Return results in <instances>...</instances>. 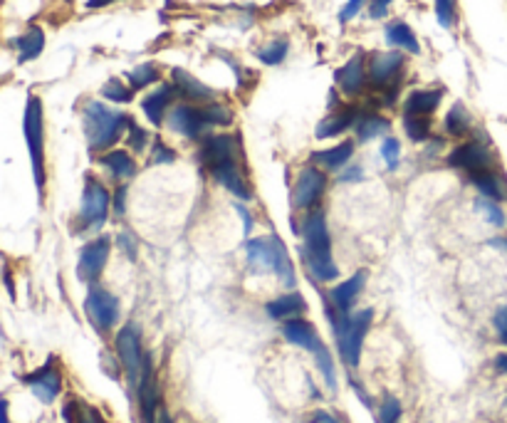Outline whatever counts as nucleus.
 <instances>
[{
  "label": "nucleus",
  "mask_w": 507,
  "mask_h": 423,
  "mask_svg": "<svg viewBox=\"0 0 507 423\" xmlns=\"http://www.w3.org/2000/svg\"><path fill=\"white\" fill-rule=\"evenodd\" d=\"M302 238H305V246H302V260L307 273L319 283H332L337 280L339 267L332 260V240H329L327 223L322 213H315L305 220L302 226Z\"/></svg>",
  "instance_id": "nucleus-1"
},
{
  "label": "nucleus",
  "mask_w": 507,
  "mask_h": 423,
  "mask_svg": "<svg viewBox=\"0 0 507 423\" xmlns=\"http://www.w3.org/2000/svg\"><path fill=\"white\" fill-rule=\"evenodd\" d=\"M245 256H248V267L258 275L272 273L280 277V283L285 287L298 285L295 267L288 256V248L278 236L253 238L245 243Z\"/></svg>",
  "instance_id": "nucleus-2"
},
{
  "label": "nucleus",
  "mask_w": 507,
  "mask_h": 423,
  "mask_svg": "<svg viewBox=\"0 0 507 423\" xmlns=\"http://www.w3.org/2000/svg\"><path fill=\"white\" fill-rule=\"evenodd\" d=\"M329 320H332L334 335H337L342 359H344L349 366H359L361 346H364V339H367L374 312H371V310H359L357 315H347V312H339V310L337 312L329 310Z\"/></svg>",
  "instance_id": "nucleus-3"
},
{
  "label": "nucleus",
  "mask_w": 507,
  "mask_h": 423,
  "mask_svg": "<svg viewBox=\"0 0 507 423\" xmlns=\"http://www.w3.org/2000/svg\"><path fill=\"white\" fill-rule=\"evenodd\" d=\"M124 127H129V117L111 112L100 102H90L84 107V134H87L92 151L110 148L121 137Z\"/></svg>",
  "instance_id": "nucleus-4"
},
{
  "label": "nucleus",
  "mask_w": 507,
  "mask_h": 423,
  "mask_svg": "<svg viewBox=\"0 0 507 423\" xmlns=\"http://www.w3.org/2000/svg\"><path fill=\"white\" fill-rule=\"evenodd\" d=\"M25 141H28V151H31L32 176H35V188H38V198L45 201V124H42V102L35 94L28 97V107H25Z\"/></svg>",
  "instance_id": "nucleus-5"
},
{
  "label": "nucleus",
  "mask_w": 507,
  "mask_h": 423,
  "mask_svg": "<svg viewBox=\"0 0 507 423\" xmlns=\"http://www.w3.org/2000/svg\"><path fill=\"white\" fill-rule=\"evenodd\" d=\"M117 352H120L121 364L127 369L131 386H139L141 369H144V359H147V355L141 352L139 327L131 325V322L121 327L120 335H117Z\"/></svg>",
  "instance_id": "nucleus-6"
},
{
  "label": "nucleus",
  "mask_w": 507,
  "mask_h": 423,
  "mask_svg": "<svg viewBox=\"0 0 507 423\" xmlns=\"http://www.w3.org/2000/svg\"><path fill=\"white\" fill-rule=\"evenodd\" d=\"M84 310H87V317H90V322L100 332H107L111 327L117 325V320H120V300L107 292L104 287H90V292H87V300H84Z\"/></svg>",
  "instance_id": "nucleus-7"
},
{
  "label": "nucleus",
  "mask_w": 507,
  "mask_h": 423,
  "mask_svg": "<svg viewBox=\"0 0 507 423\" xmlns=\"http://www.w3.org/2000/svg\"><path fill=\"white\" fill-rule=\"evenodd\" d=\"M110 213V194L100 181L87 178L84 191H82V211L80 220L84 228H100Z\"/></svg>",
  "instance_id": "nucleus-8"
},
{
  "label": "nucleus",
  "mask_w": 507,
  "mask_h": 423,
  "mask_svg": "<svg viewBox=\"0 0 507 423\" xmlns=\"http://www.w3.org/2000/svg\"><path fill=\"white\" fill-rule=\"evenodd\" d=\"M111 240L107 236H100L90 240L87 246L80 250V263H77V275L82 283H94L102 275V270L110 260Z\"/></svg>",
  "instance_id": "nucleus-9"
},
{
  "label": "nucleus",
  "mask_w": 507,
  "mask_h": 423,
  "mask_svg": "<svg viewBox=\"0 0 507 423\" xmlns=\"http://www.w3.org/2000/svg\"><path fill=\"white\" fill-rule=\"evenodd\" d=\"M327 188V176L325 171H319L317 166H307L299 171L298 184L292 188V203L295 208H312L317 206V201Z\"/></svg>",
  "instance_id": "nucleus-10"
},
{
  "label": "nucleus",
  "mask_w": 507,
  "mask_h": 423,
  "mask_svg": "<svg viewBox=\"0 0 507 423\" xmlns=\"http://www.w3.org/2000/svg\"><path fill=\"white\" fill-rule=\"evenodd\" d=\"M450 164L467 171L470 176L483 174V171H493V157H490V151H487L483 144H477V141H470V144L458 147L456 151L450 154Z\"/></svg>",
  "instance_id": "nucleus-11"
},
{
  "label": "nucleus",
  "mask_w": 507,
  "mask_h": 423,
  "mask_svg": "<svg viewBox=\"0 0 507 423\" xmlns=\"http://www.w3.org/2000/svg\"><path fill=\"white\" fill-rule=\"evenodd\" d=\"M236 161V137H228V134H218V137H209L200 147V164L213 168L223 166V164H230Z\"/></svg>",
  "instance_id": "nucleus-12"
},
{
  "label": "nucleus",
  "mask_w": 507,
  "mask_h": 423,
  "mask_svg": "<svg viewBox=\"0 0 507 423\" xmlns=\"http://www.w3.org/2000/svg\"><path fill=\"white\" fill-rule=\"evenodd\" d=\"M139 406H141V418H144V423H156V409H159V386H156V376H154V366H151L149 356L144 359V369H141Z\"/></svg>",
  "instance_id": "nucleus-13"
},
{
  "label": "nucleus",
  "mask_w": 507,
  "mask_h": 423,
  "mask_svg": "<svg viewBox=\"0 0 507 423\" xmlns=\"http://www.w3.org/2000/svg\"><path fill=\"white\" fill-rule=\"evenodd\" d=\"M169 127L186 139H199L203 134V129L209 127L206 119H203V112L196 107H189V104H181V107H173V112L169 114Z\"/></svg>",
  "instance_id": "nucleus-14"
},
{
  "label": "nucleus",
  "mask_w": 507,
  "mask_h": 423,
  "mask_svg": "<svg viewBox=\"0 0 507 423\" xmlns=\"http://www.w3.org/2000/svg\"><path fill=\"white\" fill-rule=\"evenodd\" d=\"M25 382L31 384L32 394L38 396L42 404H52V401L58 399V394H60L62 376H60V372L55 369L52 362H48V364L42 366V369H38L35 374L28 376Z\"/></svg>",
  "instance_id": "nucleus-15"
},
{
  "label": "nucleus",
  "mask_w": 507,
  "mask_h": 423,
  "mask_svg": "<svg viewBox=\"0 0 507 423\" xmlns=\"http://www.w3.org/2000/svg\"><path fill=\"white\" fill-rule=\"evenodd\" d=\"M282 335H285V339H288L289 345L302 346V349H307L312 355L317 352L319 346L325 345V342L319 339L317 329L309 325V322H305V320H289V322H285Z\"/></svg>",
  "instance_id": "nucleus-16"
},
{
  "label": "nucleus",
  "mask_w": 507,
  "mask_h": 423,
  "mask_svg": "<svg viewBox=\"0 0 507 423\" xmlns=\"http://www.w3.org/2000/svg\"><path fill=\"white\" fill-rule=\"evenodd\" d=\"M364 283H367V270H359V273H354V275L349 277V280H344V283H339V285L329 292V297H332V302H334V307H337L339 312H349V307L354 305V300H357V295L361 292Z\"/></svg>",
  "instance_id": "nucleus-17"
},
{
  "label": "nucleus",
  "mask_w": 507,
  "mask_h": 423,
  "mask_svg": "<svg viewBox=\"0 0 507 423\" xmlns=\"http://www.w3.org/2000/svg\"><path fill=\"white\" fill-rule=\"evenodd\" d=\"M176 97V87H171V85H161L156 92H151L149 97L141 102V109H144V114L149 117L151 124H156L159 127L161 122H164V112L169 107L171 102Z\"/></svg>",
  "instance_id": "nucleus-18"
},
{
  "label": "nucleus",
  "mask_w": 507,
  "mask_h": 423,
  "mask_svg": "<svg viewBox=\"0 0 507 423\" xmlns=\"http://www.w3.org/2000/svg\"><path fill=\"white\" fill-rule=\"evenodd\" d=\"M210 174L216 176V181H218L220 186L228 188L233 196L240 198V201H250V188L245 186V181H243V176H240L238 164H236V161H230V164H223V166L213 168Z\"/></svg>",
  "instance_id": "nucleus-19"
},
{
  "label": "nucleus",
  "mask_w": 507,
  "mask_h": 423,
  "mask_svg": "<svg viewBox=\"0 0 507 423\" xmlns=\"http://www.w3.org/2000/svg\"><path fill=\"white\" fill-rule=\"evenodd\" d=\"M404 65V58L398 52H378L371 58V79L377 85H387L396 77V72Z\"/></svg>",
  "instance_id": "nucleus-20"
},
{
  "label": "nucleus",
  "mask_w": 507,
  "mask_h": 423,
  "mask_svg": "<svg viewBox=\"0 0 507 423\" xmlns=\"http://www.w3.org/2000/svg\"><path fill=\"white\" fill-rule=\"evenodd\" d=\"M334 77H337L339 87L344 89L347 94L361 92V87H364V58H361V55H354L344 68L339 69Z\"/></svg>",
  "instance_id": "nucleus-21"
},
{
  "label": "nucleus",
  "mask_w": 507,
  "mask_h": 423,
  "mask_svg": "<svg viewBox=\"0 0 507 423\" xmlns=\"http://www.w3.org/2000/svg\"><path fill=\"white\" fill-rule=\"evenodd\" d=\"M440 89H418L406 99V114L414 117H431L440 104Z\"/></svg>",
  "instance_id": "nucleus-22"
},
{
  "label": "nucleus",
  "mask_w": 507,
  "mask_h": 423,
  "mask_svg": "<svg viewBox=\"0 0 507 423\" xmlns=\"http://www.w3.org/2000/svg\"><path fill=\"white\" fill-rule=\"evenodd\" d=\"M351 154H354V144H351V141H342V144L327 148V151H317V154H312V158H315V164H319L322 168L337 171V168L347 166Z\"/></svg>",
  "instance_id": "nucleus-23"
},
{
  "label": "nucleus",
  "mask_w": 507,
  "mask_h": 423,
  "mask_svg": "<svg viewBox=\"0 0 507 423\" xmlns=\"http://www.w3.org/2000/svg\"><path fill=\"white\" fill-rule=\"evenodd\" d=\"M171 77H173V85L179 89V94H183L186 99H210L213 97V89L206 87L203 82H199L196 77H191L186 69H173L171 72Z\"/></svg>",
  "instance_id": "nucleus-24"
},
{
  "label": "nucleus",
  "mask_w": 507,
  "mask_h": 423,
  "mask_svg": "<svg viewBox=\"0 0 507 423\" xmlns=\"http://www.w3.org/2000/svg\"><path fill=\"white\" fill-rule=\"evenodd\" d=\"M305 310H307V305H305V297L299 292H289V295H282L268 302V315L272 320H288V317L302 315Z\"/></svg>",
  "instance_id": "nucleus-25"
},
{
  "label": "nucleus",
  "mask_w": 507,
  "mask_h": 423,
  "mask_svg": "<svg viewBox=\"0 0 507 423\" xmlns=\"http://www.w3.org/2000/svg\"><path fill=\"white\" fill-rule=\"evenodd\" d=\"M354 122H357V112L354 109H344V112H337L332 117L322 119L315 134H317V139H332L342 134V131H347Z\"/></svg>",
  "instance_id": "nucleus-26"
},
{
  "label": "nucleus",
  "mask_w": 507,
  "mask_h": 423,
  "mask_svg": "<svg viewBox=\"0 0 507 423\" xmlns=\"http://www.w3.org/2000/svg\"><path fill=\"white\" fill-rule=\"evenodd\" d=\"M470 181L476 184L477 191H480L485 198H493V201H505L507 198V186L503 184V178L497 176L495 171L476 174V176H470Z\"/></svg>",
  "instance_id": "nucleus-27"
},
{
  "label": "nucleus",
  "mask_w": 507,
  "mask_h": 423,
  "mask_svg": "<svg viewBox=\"0 0 507 423\" xmlns=\"http://www.w3.org/2000/svg\"><path fill=\"white\" fill-rule=\"evenodd\" d=\"M102 166L110 168V174L114 178H131L137 174V164L127 151H110L100 158Z\"/></svg>",
  "instance_id": "nucleus-28"
},
{
  "label": "nucleus",
  "mask_w": 507,
  "mask_h": 423,
  "mask_svg": "<svg viewBox=\"0 0 507 423\" xmlns=\"http://www.w3.org/2000/svg\"><path fill=\"white\" fill-rule=\"evenodd\" d=\"M387 42L388 45H394V48L408 50V52H418V50H421L414 30L408 28L406 22H391L387 28Z\"/></svg>",
  "instance_id": "nucleus-29"
},
{
  "label": "nucleus",
  "mask_w": 507,
  "mask_h": 423,
  "mask_svg": "<svg viewBox=\"0 0 507 423\" xmlns=\"http://www.w3.org/2000/svg\"><path fill=\"white\" fill-rule=\"evenodd\" d=\"M45 48V32L40 28H31L22 38H18V50H21V62H31Z\"/></svg>",
  "instance_id": "nucleus-30"
},
{
  "label": "nucleus",
  "mask_w": 507,
  "mask_h": 423,
  "mask_svg": "<svg viewBox=\"0 0 507 423\" xmlns=\"http://www.w3.org/2000/svg\"><path fill=\"white\" fill-rule=\"evenodd\" d=\"M388 131V122L378 114H369V117L357 122V137L359 141H369V139L384 137Z\"/></svg>",
  "instance_id": "nucleus-31"
},
{
  "label": "nucleus",
  "mask_w": 507,
  "mask_h": 423,
  "mask_svg": "<svg viewBox=\"0 0 507 423\" xmlns=\"http://www.w3.org/2000/svg\"><path fill=\"white\" fill-rule=\"evenodd\" d=\"M476 211L480 213V216L485 218V223H490V226H495V228H505L507 226L505 211H503V208H500V203H497V201H493V198H485V196L476 198Z\"/></svg>",
  "instance_id": "nucleus-32"
},
{
  "label": "nucleus",
  "mask_w": 507,
  "mask_h": 423,
  "mask_svg": "<svg viewBox=\"0 0 507 423\" xmlns=\"http://www.w3.org/2000/svg\"><path fill=\"white\" fill-rule=\"evenodd\" d=\"M315 362H317V369L325 376V384H327L329 392H337V372H334V359L329 355V349L325 345L319 346L315 352Z\"/></svg>",
  "instance_id": "nucleus-33"
},
{
  "label": "nucleus",
  "mask_w": 507,
  "mask_h": 423,
  "mask_svg": "<svg viewBox=\"0 0 507 423\" xmlns=\"http://www.w3.org/2000/svg\"><path fill=\"white\" fill-rule=\"evenodd\" d=\"M404 127H406V134L414 141H426L428 134H431V119L404 114Z\"/></svg>",
  "instance_id": "nucleus-34"
},
{
  "label": "nucleus",
  "mask_w": 507,
  "mask_h": 423,
  "mask_svg": "<svg viewBox=\"0 0 507 423\" xmlns=\"http://www.w3.org/2000/svg\"><path fill=\"white\" fill-rule=\"evenodd\" d=\"M446 127H448V131H450V134H456V137H463L467 129H470V117L466 114L463 104H456V107L448 112Z\"/></svg>",
  "instance_id": "nucleus-35"
},
{
  "label": "nucleus",
  "mask_w": 507,
  "mask_h": 423,
  "mask_svg": "<svg viewBox=\"0 0 507 423\" xmlns=\"http://www.w3.org/2000/svg\"><path fill=\"white\" fill-rule=\"evenodd\" d=\"M200 112H203V119H206L209 127H226V124L233 122V112L226 104H209Z\"/></svg>",
  "instance_id": "nucleus-36"
},
{
  "label": "nucleus",
  "mask_w": 507,
  "mask_h": 423,
  "mask_svg": "<svg viewBox=\"0 0 507 423\" xmlns=\"http://www.w3.org/2000/svg\"><path fill=\"white\" fill-rule=\"evenodd\" d=\"M129 79H131V87L144 89V87H149V85H154V82L159 79V69L147 62V65H139L137 69H131Z\"/></svg>",
  "instance_id": "nucleus-37"
},
{
  "label": "nucleus",
  "mask_w": 507,
  "mask_h": 423,
  "mask_svg": "<svg viewBox=\"0 0 507 423\" xmlns=\"http://www.w3.org/2000/svg\"><path fill=\"white\" fill-rule=\"evenodd\" d=\"M288 40H275V42H270L268 48L260 50L258 58L260 62H265V65H280L285 55H288Z\"/></svg>",
  "instance_id": "nucleus-38"
},
{
  "label": "nucleus",
  "mask_w": 507,
  "mask_h": 423,
  "mask_svg": "<svg viewBox=\"0 0 507 423\" xmlns=\"http://www.w3.org/2000/svg\"><path fill=\"white\" fill-rule=\"evenodd\" d=\"M378 423H401V401L396 396H387L378 406Z\"/></svg>",
  "instance_id": "nucleus-39"
},
{
  "label": "nucleus",
  "mask_w": 507,
  "mask_h": 423,
  "mask_svg": "<svg viewBox=\"0 0 507 423\" xmlns=\"http://www.w3.org/2000/svg\"><path fill=\"white\" fill-rule=\"evenodd\" d=\"M102 97L111 99V102H120V104H127V102H131V89L124 87L120 79H110V82L102 87Z\"/></svg>",
  "instance_id": "nucleus-40"
},
{
  "label": "nucleus",
  "mask_w": 507,
  "mask_h": 423,
  "mask_svg": "<svg viewBox=\"0 0 507 423\" xmlns=\"http://www.w3.org/2000/svg\"><path fill=\"white\" fill-rule=\"evenodd\" d=\"M436 18L443 28L456 22V0H436Z\"/></svg>",
  "instance_id": "nucleus-41"
},
{
  "label": "nucleus",
  "mask_w": 507,
  "mask_h": 423,
  "mask_svg": "<svg viewBox=\"0 0 507 423\" xmlns=\"http://www.w3.org/2000/svg\"><path fill=\"white\" fill-rule=\"evenodd\" d=\"M381 157L387 161V168L388 171H394L398 166V157H401V144H398L396 139H387L384 144H381Z\"/></svg>",
  "instance_id": "nucleus-42"
},
{
  "label": "nucleus",
  "mask_w": 507,
  "mask_h": 423,
  "mask_svg": "<svg viewBox=\"0 0 507 423\" xmlns=\"http://www.w3.org/2000/svg\"><path fill=\"white\" fill-rule=\"evenodd\" d=\"M117 243H120V248L127 253V257L129 260H137V256H139V248H137V238L131 236V233H120L117 236Z\"/></svg>",
  "instance_id": "nucleus-43"
},
{
  "label": "nucleus",
  "mask_w": 507,
  "mask_h": 423,
  "mask_svg": "<svg viewBox=\"0 0 507 423\" xmlns=\"http://www.w3.org/2000/svg\"><path fill=\"white\" fill-rule=\"evenodd\" d=\"M176 158L173 148H169L164 141H156L154 144V164H171Z\"/></svg>",
  "instance_id": "nucleus-44"
},
{
  "label": "nucleus",
  "mask_w": 507,
  "mask_h": 423,
  "mask_svg": "<svg viewBox=\"0 0 507 423\" xmlns=\"http://www.w3.org/2000/svg\"><path fill=\"white\" fill-rule=\"evenodd\" d=\"M129 144L131 148H137V151H141V148L147 147V131L141 127H137L134 122H129Z\"/></svg>",
  "instance_id": "nucleus-45"
},
{
  "label": "nucleus",
  "mask_w": 507,
  "mask_h": 423,
  "mask_svg": "<svg viewBox=\"0 0 507 423\" xmlns=\"http://www.w3.org/2000/svg\"><path fill=\"white\" fill-rule=\"evenodd\" d=\"M493 322H495V329H497V335H500V339H503V342L507 345V305L497 310L495 320H493Z\"/></svg>",
  "instance_id": "nucleus-46"
},
{
  "label": "nucleus",
  "mask_w": 507,
  "mask_h": 423,
  "mask_svg": "<svg viewBox=\"0 0 507 423\" xmlns=\"http://www.w3.org/2000/svg\"><path fill=\"white\" fill-rule=\"evenodd\" d=\"M364 3H367V0H349L347 5L342 8V13H339V20H342V22H349V20L354 18L359 10H361V5H364Z\"/></svg>",
  "instance_id": "nucleus-47"
},
{
  "label": "nucleus",
  "mask_w": 507,
  "mask_h": 423,
  "mask_svg": "<svg viewBox=\"0 0 507 423\" xmlns=\"http://www.w3.org/2000/svg\"><path fill=\"white\" fill-rule=\"evenodd\" d=\"M80 423H104L102 414L92 406H80Z\"/></svg>",
  "instance_id": "nucleus-48"
},
{
  "label": "nucleus",
  "mask_w": 507,
  "mask_h": 423,
  "mask_svg": "<svg viewBox=\"0 0 507 423\" xmlns=\"http://www.w3.org/2000/svg\"><path fill=\"white\" fill-rule=\"evenodd\" d=\"M236 211H238V216L243 218V228H245V236H250V230H253V216H250V211L243 203H236Z\"/></svg>",
  "instance_id": "nucleus-49"
},
{
  "label": "nucleus",
  "mask_w": 507,
  "mask_h": 423,
  "mask_svg": "<svg viewBox=\"0 0 507 423\" xmlns=\"http://www.w3.org/2000/svg\"><path fill=\"white\" fill-rule=\"evenodd\" d=\"M388 5H391V0H374L371 3V18H384Z\"/></svg>",
  "instance_id": "nucleus-50"
},
{
  "label": "nucleus",
  "mask_w": 507,
  "mask_h": 423,
  "mask_svg": "<svg viewBox=\"0 0 507 423\" xmlns=\"http://www.w3.org/2000/svg\"><path fill=\"white\" fill-rule=\"evenodd\" d=\"M124 198H127V186H121L120 191H117V196H114V211L117 213H124Z\"/></svg>",
  "instance_id": "nucleus-51"
},
{
  "label": "nucleus",
  "mask_w": 507,
  "mask_h": 423,
  "mask_svg": "<svg viewBox=\"0 0 507 423\" xmlns=\"http://www.w3.org/2000/svg\"><path fill=\"white\" fill-rule=\"evenodd\" d=\"M312 423H339L334 416H329L327 411H315L312 414Z\"/></svg>",
  "instance_id": "nucleus-52"
},
{
  "label": "nucleus",
  "mask_w": 507,
  "mask_h": 423,
  "mask_svg": "<svg viewBox=\"0 0 507 423\" xmlns=\"http://www.w3.org/2000/svg\"><path fill=\"white\" fill-rule=\"evenodd\" d=\"M361 178V168H349V171H344L342 174V181H359Z\"/></svg>",
  "instance_id": "nucleus-53"
},
{
  "label": "nucleus",
  "mask_w": 507,
  "mask_h": 423,
  "mask_svg": "<svg viewBox=\"0 0 507 423\" xmlns=\"http://www.w3.org/2000/svg\"><path fill=\"white\" fill-rule=\"evenodd\" d=\"M495 366L503 372V374H507V355H497L495 356Z\"/></svg>",
  "instance_id": "nucleus-54"
},
{
  "label": "nucleus",
  "mask_w": 507,
  "mask_h": 423,
  "mask_svg": "<svg viewBox=\"0 0 507 423\" xmlns=\"http://www.w3.org/2000/svg\"><path fill=\"white\" fill-rule=\"evenodd\" d=\"M110 3H114V0H87V8H104V5H110Z\"/></svg>",
  "instance_id": "nucleus-55"
},
{
  "label": "nucleus",
  "mask_w": 507,
  "mask_h": 423,
  "mask_svg": "<svg viewBox=\"0 0 507 423\" xmlns=\"http://www.w3.org/2000/svg\"><path fill=\"white\" fill-rule=\"evenodd\" d=\"M490 246L503 248V250H507V238H495V240H490Z\"/></svg>",
  "instance_id": "nucleus-56"
},
{
  "label": "nucleus",
  "mask_w": 507,
  "mask_h": 423,
  "mask_svg": "<svg viewBox=\"0 0 507 423\" xmlns=\"http://www.w3.org/2000/svg\"><path fill=\"white\" fill-rule=\"evenodd\" d=\"M3 423H11L8 421V404L3 401Z\"/></svg>",
  "instance_id": "nucleus-57"
},
{
  "label": "nucleus",
  "mask_w": 507,
  "mask_h": 423,
  "mask_svg": "<svg viewBox=\"0 0 507 423\" xmlns=\"http://www.w3.org/2000/svg\"><path fill=\"white\" fill-rule=\"evenodd\" d=\"M161 423H171V418L166 414H161Z\"/></svg>",
  "instance_id": "nucleus-58"
}]
</instances>
